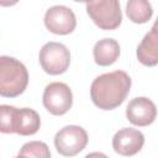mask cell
Returning a JSON list of instances; mask_svg holds the SVG:
<instances>
[{"label": "cell", "instance_id": "obj_10", "mask_svg": "<svg viewBox=\"0 0 158 158\" xmlns=\"http://www.w3.org/2000/svg\"><path fill=\"white\" fill-rule=\"evenodd\" d=\"M41 126V118L37 111L28 107L16 109L14 116V133L20 136L35 135Z\"/></svg>", "mask_w": 158, "mask_h": 158}, {"label": "cell", "instance_id": "obj_14", "mask_svg": "<svg viewBox=\"0 0 158 158\" xmlns=\"http://www.w3.org/2000/svg\"><path fill=\"white\" fill-rule=\"evenodd\" d=\"M19 154L25 156L27 158H51L48 146L41 141H31L25 143L21 147Z\"/></svg>", "mask_w": 158, "mask_h": 158}, {"label": "cell", "instance_id": "obj_13", "mask_svg": "<svg viewBox=\"0 0 158 158\" xmlns=\"http://www.w3.org/2000/svg\"><path fill=\"white\" fill-rule=\"evenodd\" d=\"M126 14L128 19L135 23L147 22L152 15L153 9L149 1L146 0H130L126 4Z\"/></svg>", "mask_w": 158, "mask_h": 158}, {"label": "cell", "instance_id": "obj_6", "mask_svg": "<svg viewBox=\"0 0 158 158\" xmlns=\"http://www.w3.org/2000/svg\"><path fill=\"white\" fill-rule=\"evenodd\" d=\"M43 105L52 115L60 116L67 114L73 105V94L70 88L62 81H53L44 88Z\"/></svg>", "mask_w": 158, "mask_h": 158}, {"label": "cell", "instance_id": "obj_12", "mask_svg": "<svg viewBox=\"0 0 158 158\" xmlns=\"http://www.w3.org/2000/svg\"><path fill=\"white\" fill-rule=\"evenodd\" d=\"M95 63L100 67H107L114 64L120 56V44L114 38L99 40L93 49Z\"/></svg>", "mask_w": 158, "mask_h": 158}, {"label": "cell", "instance_id": "obj_16", "mask_svg": "<svg viewBox=\"0 0 158 158\" xmlns=\"http://www.w3.org/2000/svg\"><path fill=\"white\" fill-rule=\"evenodd\" d=\"M84 158H109V157L101 152H91V153L86 154Z\"/></svg>", "mask_w": 158, "mask_h": 158}, {"label": "cell", "instance_id": "obj_7", "mask_svg": "<svg viewBox=\"0 0 158 158\" xmlns=\"http://www.w3.org/2000/svg\"><path fill=\"white\" fill-rule=\"evenodd\" d=\"M47 30L56 35H69L77 26V19L72 9L64 5H54L44 14Z\"/></svg>", "mask_w": 158, "mask_h": 158}, {"label": "cell", "instance_id": "obj_4", "mask_svg": "<svg viewBox=\"0 0 158 158\" xmlns=\"http://www.w3.org/2000/svg\"><path fill=\"white\" fill-rule=\"evenodd\" d=\"M38 59L42 69L51 75L64 73L70 64L69 49L59 42H47L40 51Z\"/></svg>", "mask_w": 158, "mask_h": 158}, {"label": "cell", "instance_id": "obj_3", "mask_svg": "<svg viewBox=\"0 0 158 158\" xmlns=\"http://www.w3.org/2000/svg\"><path fill=\"white\" fill-rule=\"evenodd\" d=\"M86 12L101 30H115L121 25L122 14L117 0H99L85 4Z\"/></svg>", "mask_w": 158, "mask_h": 158}, {"label": "cell", "instance_id": "obj_5", "mask_svg": "<svg viewBox=\"0 0 158 158\" xmlns=\"http://www.w3.org/2000/svg\"><path fill=\"white\" fill-rule=\"evenodd\" d=\"M88 143L86 131L77 125H68L60 128L54 136V146L59 154L74 157L80 153Z\"/></svg>", "mask_w": 158, "mask_h": 158}, {"label": "cell", "instance_id": "obj_9", "mask_svg": "<svg viewBox=\"0 0 158 158\" xmlns=\"http://www.w3.org/2000/svg\"><path fill=\"white\" fill-rule=\"evenodd\" d=\"M157 116L154 102L148 98H135L126 107V117L135 126H148L153 123Z\"/></svg>", "mask_w": 158, "mask_h": 158}, {"label": "cell", "instance_id": "obj_15", "mask_svg": "<svg viewBox=\"0 0 158 158\" xmlns=\"http://www.w3.org/2000/svg\"><path fill=\"white\" fill-rule=\"evenodd\" d=\"M17 107L10 105H0V132L14 133V116Z\"/></svg>", "mask_w": 158, "mask_h": 158}, {"label": "cell", "instance_id": "obj_2", "mask_svg": "<svg viewBox=\"0 0 158 158\" xmlns=\"http://www.w3.org/2000/svg\"><path fill=\"white\" fill-rule=\"evenodd\" d=\"M28 84V72L23 63L9 56L0 57V96L16 98Z\"/></svg>", "mask_w": 158, "mask_h": 158}, {"label": "cell", "instance_id": "obj_11", "mask_svg": "<svg viewBox=\"0 0 158 158\" xmlns=\"http://www.w3.org/2000/svg\"><path fill=\"white\" fill-rule=\"evenodd\" d=\"M138 60L147 67H154L158 63V31L157 22H154L151 31L143 37L137 47Z\"/></svg>", "mask_w": 158, "mask_h": 158}, {"label": "cell", "instance_id": "obj_8", "mask_svg": "<svg viewBox=\"0 0 158 158\" xmlns=\"http://www.w3.org/2000/svg\"><path fill=\"white\" fill-rule=\"evenodd\" d=\"M144 143V136L141 131L131 127L118 130L112 137V148L120 156L130 157L141 151Z\"/></svg>", "mask_w": 158, "mask_h": 158}, {"label": "cell", "instance_id": "obj_1", "mask_svg": "<svg viewBox=\"0 0 158 158\" xmlns=\"http://www.w3.org/2000/svg\"><path fill=\"white\" fill-rule=\"evenodd\" d=\"M131 89V78L123 70H114L95 78L90 86V96L95 106L102 110L118 107Z\"/></svg>", "mask_w": 158, "mask_h": 158}, {"label": "cell", "instance_id": "obj_17", "mask_svg": "<svg viewBox=\"0 0 158 158\" xmlns=\"http://www.w3.org/2000/svg\"><path fill=\"white\" fill-rule=\"evenodd\" d=\"M15 158H27V157H25V156H20V154H19V156L15 157Z\"/></svg>", "mask_w": 158, "mask_h": 158}]
</instances>
